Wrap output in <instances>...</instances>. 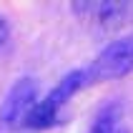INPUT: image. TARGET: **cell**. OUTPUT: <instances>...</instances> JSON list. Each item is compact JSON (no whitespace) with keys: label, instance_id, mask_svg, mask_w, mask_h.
Returning a JSON list of instances; mask_svg holds the SVG:
<instances>
[{"label":"cell","instance_id":"5b68a950","mask_svg":"<svg viewBox=\"0 0 133 133\" xmlns=\"http://www.w3.org/2000/svg\"><path fill=\"white\" fill-rule=\"evenodd\" d=\"M118 126H121V111H118V105H105L103 111L96 116V121H93V126H90L88 133H113Z\"/></svg>","mask_w":133,"mask_h":133},{"label":"cell","instance_id":"6da1fadb","mask_svg":"<svg viewBox=\"0 0 133 133\" xmlns=\"http://www.w3.org/2000/svg\"><path fill=\"white\" fill-rule=\"evenodd\" d=\"M85 85H88V78H85V70H83V68L65 73L60 78L58 85H53L43 98H38V103H35V108L30 111L25 126L28 128H50L53 123L58 121L60 108H63L78 90H83Z\"/></svg>","mask_w":133,"mask_h":133},{"label":"cell","instance_id":"52a82bcc","mask_svg":"<svg viewBox=\"0 0 133 133\" xmlns=\"http://www.w3.org/2000/svg\"><path fill=\"white\" fill-rule=\"evenodd\" d=\"M113 133H128V128H126V126H118V128H116Z\"/></svg>","mask_w":133,"mask_h":133},{"label":"cell","instance_id":"3957f363","mask_svg":"<svg viewBox=\"0 0 133 133\" xmlns=\"http://www.w3.org/2000/svg\"><path fill=\"white\" fill-rule=\"evenodd\" d=\"M38 103V83L35 78H18L5 93V101L0 105V131H13L18 126H25L30 111Z\"/></svg>","mask_w":133,"mask_h":133},{"label":"cell","instance_id":"277c9868","mask_svg":"<svg viewBox=\"0 0 133 133\" xmlns=\"http://www.w3.org/2000/svg\"><path fill=\"white\" fill-rule=\"evenodd\" d=\"M73 10L78 15H90L98 23H113L123 18L126 5H121V3H81V5H73Z\"/></svg>","mask_w":133,"mask_h":133},{"label":"cell","instance_id":"7a4b0ae2","mask_svg":"<svg viewBox=\"0 0 133 133\" xmlns=\"http://www.w3.org/2000/svg\"><path fill=\"white\" fill-rule=\"evenodd\" d=\"M85 70V78L90 83H103V81H118L123 75L133 73V35H126L121 40H113L96 55Z\"/></svg>","mask_w":133,"mask_h":133},{"label":"cell","instance_id":"8992f818","mask_svg":"<svg viewBox=\"0 0 133 133\" xmlns=\"http://www.w3.org/2000/svg\"><path fill=\"white\" fill-rule=\"evenodd\" d=\"M5 40H8V23L5 18H0V48L5 45Z\"/></svg>","mask_w":133,"mask_h":133}]
</instances>
